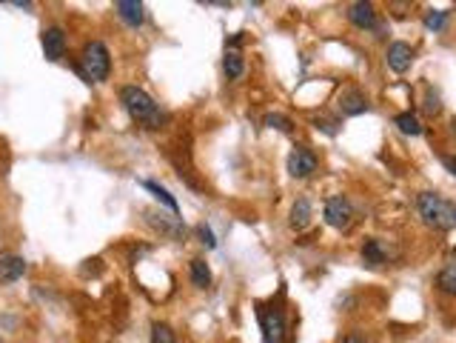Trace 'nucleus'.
Instances as JSON below:
<instances>
[{
  "instance_id": "1",
  "label": "nucleus",
  "mask_w": 456,
  "mask_h": 343,
  "mask_svg": "<svg viewBox=\"0 0 456 343\" xmlns=\"http://www.w3.org/2000/svg\"><path fill=\"white\" fill-rule=\"evenodd\" d=\"M120 100H123L126 112H129L137 123H143V126H148V129H160L163 115H160L157 103H154L140 86H123V89H120Z\"/></svg>"
},
{
  "instance_id": "2",
  "label": "nucleus",
  "mask_w": 456,
  "mask_h": 343,
  "mask_svg": "<svg viewBox=\"0 0 456 343\" xmlns=\"http://www.w3.org/2000/svg\"><path fill=\"white\" fill-rule=\"evenodd\" d=\"M416 206H419V215H422V221H425L428 226L442 229V232H450V229L456 226V206H453L450 201H445L442 195H436V192H422L419 201H416Z\"/></svg>"
},
{
  "instance_id": "3",
  "label": "nucleus",
  "mask_w": 456,
  "mask_h": 343,
  "mask_svg": "<svg viewBox=\"0 0 456 343\" xmlns=\"http://www.w3.org/2000/svg\"><path fill=\"white\" fill-rule=\"evenodd\" d=\"M80 75L86 78V80H92V83H100V80H106L109 78V72H112V58H109V49L100 43V41H92V43H86V49H83V58H80Z\"/></svg>"
},
{
  "instance_id": "4",
  "label": "nucleus",
  "mask_w": 456,
  "mask_h": 343,
  "mask_svg": "<svg viewBox=\"0 0 456 343\" xmlns=\"http://www.w3.org/2000/svg\"><path fill=\"white\" fill-rule=\"evenodd\" d=\"M354 221V206L345 195H334L325 201V223L334 229H348Z\"/></svg>"
},
{
  "instance_id": "5",
  "label": "nucleus",
  "mask_w": 456,
  "mask_h": 343,
  "mask_svg": "<svg viewBox=\"0 0 456 343\" xmlns=\"http://www.w3.org/2000/svg\"><path fill=\"white\" fill-rule=\"evenodd\" d=\"M263 343H283L286 340V317L280 309H260Z\"/></svg>"
},
{
  "instance_id": "6",
  "label": "nucleus",
  "mask_w": 456,
  "mask_h": 343,
  "mask_svg": "<svg viewBox=\"0 0 456 343\" xmlns=\"http://www.w3.org/2000/svg\"><path fill=\"white\" fill-rule=\"evenodd\" d=\"M288 172H291V178H308L317 172V154L305 146H294V152L288 154Z\"/></svg>"
},
{
  "instance_id": "7",
  "label": "nucleus",
  "mask_w": 456,
  "mask_h": 343,
  "mask_svg": "<svg viewBox=\"0 0 456 343\" xmlns=\"http://www.w3.org/2000/svg\"><path fill=\"white\" fill-rule=\"evenodd\" d=\"M40 43H43V55L49 60H60L66 52V32L60 26H49V29H43Z\"/></svg>"
},
{
  "instance_id": "8",
  "label": "nucleus",
  "mask_w": 456,
  "mask_h": 343,
  "mask_svg": "<svg viewBox=\"0 0 456 343\" xmlns=\"http://www.w3.org/2000/svg\"><path fill=\"white\" fill-rule=\"evenodd\" d=\"M385 60H388V66H391L396 75H402V72H408V69H411V63H413V49H411L408 43L396 41V43H391V46H388Z\"/></svg>"
},
{
  "instance_id": "9",
  "label": "nucleus",
  "mask_w": 456,
  "mask_h": 343,
  "mask_svg": "<svg viewBox=\"0 0 456 343\" xmlns=\"http://www.w3.org/2000/svg\"><path fill=\"white\" fill-rule=\"evenodd\" d=\"M26 272V260L18 255H4L0 258V283H15L18 278H23Z\"/></svg>"
},
{
  "instance_id": "10",
  "label": "nucleus",
  "mask_w": 456,
  "mask_h": 343,
  "mask_svg": "<svg viewBox=\"0 0 456 343\" xmlns=\"http://www.w3.org/2000/svg\"><path fill=\"white\" fill-rule=\"evenodd\" d=\"M114 9H117V18L129 26H140L143 18H146V9H143V4H137V0H117Z\"/></svg>"
},
{
  "instance_id": "11",
  "label": "nucleus",
  "mask_w": 456,
  "mask_h": 343,
  "mask_svg": "<svg viewBox=\"0 0 456 343\" xmlns=\"http://www.w3.org/2000/svg\"><path fill=\"white\" fill-rule=\"evenodd\" d=\"M365 109H368V97H365L359 89L342 92V97H340V112H342V115L354 117V115H362Z\"/></svg>"
},
{
  "instance_id": "12",
  "label": "nucleus",
  "mask_w": 456,
  "mask_h": 343,
  "mask_svg": "<svg viewBox=\"0 0 456 343\" xmlns=\"http://www.w3.org/2000/svg\"><path fill=\"white\" fill-rule=\"evenodd\" d=\"M348 21H351L354 26H359V29H374L376 12H374L371 4H351V6H348Z\"/></svg>"
},
{
  "instance_id": "13",
  "label": "nucleus",
  "mask_w": 456,
  "mask_h": 343,
  "mask_svg": "<svg viewBox=\"0 0 456 343\" xmlns=\"http://www.w3.org/2000/svg\"><path fill=\"white\" fill-rule=\"evenodd\" d=\"M148 223H151V226H157L163 235H168V238H174V241H180V238L185 235V229H183V223H180L177 218H163V215H160V218H154V215L148 212Z\"/></svg>"
},
{
  "instance_id": "14",
  "label": "nucleus",
  "mask_w": 456,
  "mask_h": 343,
  "mask_svg": "<svg viewBox=\"0 0 456 343\" xmlns=\"http://www.w3.org/2000/svg\"><path fill=\"white\" fill-rule=\"evenodd\" d=\"M311 223V201L308 198H300L294 206H291V226L300 232Z\"/></svg>"
},
{
  "instance_id": "15",
  "label": "nucleus",
  "mask_w": 456,
  "mask_h": 343,
  "mask_svg": "<svg viewBox=\"0 0 456 343\" xmlns=\"http://www.w3.org/2000/svg\"><path fill=\"white\" fill-rule=\"evenodd\" d=\"M436 286H439L445 295H456V263H453V260H447V263L442 266V272L436 275Z\"/></svg>"
},
{
  "instance_id": "16",
  "label": "nucleus",
  "mask_w": 456,
  "mask_h": 343,
  "mask_svg": "<svg viewBox=\"0 0 456 343\" xmlns=\"http://www.w3.org/2000/svg\"><path fill=\"white\" fill-rule=\"evenodd\" d=\"M222 66H225V75L232 78V80H237V78H243V55L237 52V49H225V60H222Z\"/></svg>"
},
{
  "instance_id": "17",
  "label": "nucleus",
  "mask_w": 456,
  "mask_h": 343,
  "mask_svg": "<svg viewBox=\"0 0 456 343\" xmlns=\"http://www.w3.org/2000/svg\"><path fill=\"white\" fill-rule=\"evenodd\" d=\"M362 260H365L368 266H379V263H385V249H382V243H379L376 238L365 241V246H362Z\"/></svg>"
},
{
  "instance_id": "18",
  "label": "nucleus",
  "mask_w": 456,
  "mask_h": 343,
  "mask_svg": "<svg viewBox=\"0 0 456 343\" xmlns=\"http://www.w3.org/2000/svg\"><path fill=\"white\" fill-rule=\"evenodd\" d=\"M191 283H194L197 289L211 286V269H208L205 260H191Z\"/></svg>"
},
{
  "instance_id": "19",
  "label": "nucleus",
  "mask_w": 456,
  "mask_h": 343,
  "mask_svg": "<svg viewBox=\"0 0 456 343\" xmlns=\"http://www.w3.org/2000/svg\"><path fill=\"white\" fill-rule=\"evenodd\" d=\"M393 123H396V129L402 132V134H422V126H419V120L411 115V112H402V115H396L393 117Z\"/></svg>"
},
{
  "instance_id": "20",
  "label": "nucleus",
  "mask_w": 456,
  "mask_h": 343,
  "mask_svg": "<svg viewBox=\"0 0 456 343\" xmlns=\"http://www.w3.org/2000/svg\"><path fill=\"white\" fill-rule=\"evenodd\" d=\"M143 186H146V189H148V192H151L157 201H163V204H165V206H168V209L177 215V201L168 195V189H165V186H160V184H154V181H143Z\"/></svg>"
},
{
  "instance_id": "21",
  "label": "nucleus",
  "mask_w": 456,
  "mask_h": 343,
  "mask_svg": "<svg viewBox=\"0 0 456 343\" xmlns=\"http://www.w3.org/2000/svg\"><path fill=\"white\" fill-rule=\"evenodd\" d=\"M445 23H447V12H445V9H430V12H425V26H428V29L442 32Z\"/></svg>"
},
{
  "instance_id": "22",
  "label": "nucleus",
  "mask_w": 456,
  "mask_h": 343,
  "mask_svg": "<svg viewBox=\"0 0 456 343\" xmlns=\"http://www.w3.org/2000/svg\"><path fill=\"white\" fill-rule=\"evenodd\" d=\"M151 343H177L171 326L168 323H154L151 326Z\"/></svg>"
},
{
  "instance_id": "23",
  "label": "nucleus",
  "mask_w": 456,
  "mask_h": 343,
  "mask_svg": "<svg viewBox=\"0 0 456 343\" xmlns=\"http://www.w3.org/2000/svg\"><path fill=\"white\" fill-rule=\"evenodd\" d=\"M268 129H280V132H291L294 129V123L286 117V115H266V120H263Z\"/></svg>"
},
{
  "instance_id": "24",
  "label": "nucleus",
  "mask_w": 456,
  "mask_h": 343,
  "mask_svg": "<svg viewBox=\"0 0 456 343\" xmlns=\"http://www.w3.org/2000/svg\"><path fill=\"white\" fill-rule=\"evenodd\" d=\"M425 112L428 115H439L442 112V103H439V95L428 89V97H425Z\"/></svg>"
},
{
  "instance_id": "25",
  "label": "nucleus",
  "mask_w": 456,
  "mask_h": 343,
  "mask_svg": "<svg viewBox=\"0 0 456 343\" xmlns=\"http://www.w3.org/2000/svg\"><path fill=\"white\" fill-rule=\"evenodd\" d=\"M197 235H200V241H202L208 249H214V246H217V241H214V232H211L205 223H202V226H197Z\"/></svg>"
},
{
  "instance_id": "26",
  "label": "nucleus",
  "mask_w": 456,
  "mask_h": 343,
  "mask_svg": "<svg viewBox=\"0 0 456 343\" xmlns=\"http://www.w3.org/2000/svg\"><path fill=\"white\" fill-rule=\"evenodd\" d=\"M342 343H374L371 337H365L362 332H351V334H345L342 337Z\"/></svg>"
},
{
  "instance_id": "27",
  "label": "nucleus",
  "mask_w": 456,
  "mask_h": 343,
  "mask_svg": "<svg viewBox=\"0 0 456 343\" xmlns=\"http://www.w3.org/2000/svg\"><path fill=\"white\" fill-rule=\"evenodd\" d=\"M442 163H445V169H447L450 175H453V172H456V163H453V157H447V154H445V157H442Z\"/></svg>"
},
{
  "instance_id": "28",
  "label": "nucleus",
  "mask_w": 456,
  "mask_h": 343,
  "mask_svg": "<svg viewBox=\"0 0 456 343\" xmlns=\"http://www.w3.org/2000/svg\"><path fill=\"white\" fill-rule=\"evenodd\" d=\"M0 343H4V337H0Z\"/></svg>"
}]
</instances>
